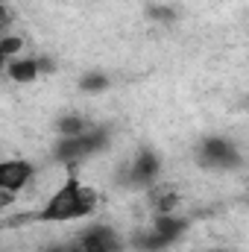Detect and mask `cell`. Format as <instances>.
<instances>
[{"label": "cell", "mask_w": 249, "mask_h": 252, "mask_svg": "<svg viewBox=\"0 0 249 252\" xmlns=\"http://www.w3.org/2000/svg\"><path fill=\"white\" fill-rule=\"evenodd\" d=\"M153 232H158L170 247L182 238L187 232V220L185 217H179V214H156V220H153V226H150Z\"/></svg>", "instance_id": "7"}, {"label": "cell", "mask_w": 249, "mask_h": 252, "mask_svg": "<svg viewBox=\"0 0 249 252\" xmlns=\"http://www.w3.org/2000/svg\"><path fill=\"white\" fill-rule=\"evenodd\" d=\"M70 247H73V252H124L126 244L112 226L94 223L85 232H79V238Z\"/></svg>", "instance_id": "5"}, {"label": "cell", "mask_w": 249, "mask_h": 252, "mask_svg": "<svg viewBox=\"0 0 249 252\" xmlns=\"http://www.w3.org/2000/svg\"><path fill=\"white\" fill-rule=\"evenodd\" d=\"M109 144V129L103 126H88L82 135H70V138H59V144L53 147V158L59 164H76L94 153H100Z\"/></svg>", "instance_id": "2"}, {"label": "cell", "mask_w": 249, "mask_h": 252, "mask_svg": "<svg viewBox=\"0 0 249 252\" xmlns=\"http://www.w3.org/2000/svg\"><path fill=\"white\" fill-rule=\"evenodd\" d=\"M94 208H97V190L82 185L76 173H67V179L53 190L44 208H38L35 220L38 223H67V220L94 214Z\"/></svg>", "instance_id": "1"}, {"label": "cell", "mask_w": 249, "mask_h": 252, "mask_svg": "<svg viewBox=\"0 0 249 252\" xmlns=\"http://www.w3.org/2000/svg\"><path fill=\"white\" fill-rule=\"evenodd\" d=\"M202 252H226V250H202Z\"/></svg>", "instance_id": "18"}, {"label": "cell", "mask_w": 249, "mask_h": 252, "mask_svg": "<svg viewBox=\"0 0 249 252\" xmlns=\"http://www.w3.org/2000/svg\"><path fill=\"white\" fill-rule=\"evenodd\" d=\"M3 70H6V76L15 79V82H35V79L41 76V70H38V59H21V56L9 59Z\"/></svg>", "instance_id": "8"}, {"label": "cell", "mask_w": 249, "mask_h": 252, "mask_svg": "<svg viewBox=\"0 0 249 252\" xmlns=\"http://www.w3.org/2000/svg\"><path fill=\"white\" fill-rule=\"evenodd\" d=\"M79 88L82 91H88V94H97V91H106L109 88V76L106 73H85L82 79H79Z\"/></svg>", "instance_id": "12"}, {"label": "cell", "mask_w": 249, "mask_h": 252, "mask_svg": "<svg viewBox=\"0 0 249 252\" xmlns=\"http://www.w3.org/2000/svg\"><path fill=\"white\" fill-rule=\"evenodd\" d=\"M6 62H9V59H6V56H3V53H0V70H3V67H6Z\"/></svg>", "instance_id": "17"}, {"label": "cell", "mask_w": 249, "mask_h": 252, "mask_svg": "<svg viewBox=\"0 0 249 252\" xmlns=\"http://www.w3.org/2000/svg\"><path fill=\"white\" fill-rule=\"evenodd\" d=\"M6 21H9V12H6V6H0V27H3Z\"/></svg>", "instance_id": "16"}, {"label": "cell", "mask_w": 249, "mask_h": 252, "mask_svg": "<svg viewBox=\"0 0 249 252\" xmlns=\"http://www.w3.org/2000/svg\"><path fill=\"white\" fill-rule=\"evenodd\" d=\"M150 18H156V21H173L176 12L167 9V6H153V9H150Z\"/></svg>", "instance_id": "14"}, {"label": "cell", "mask_w": 249, "mask_h": 252, "mask_svg": "<svg viewBox=\"0 0 249 252\" xmlns=\"http://www.w3.org/2000/svg\"><path fill=\"white\" fill-rule=\"evenodd\" d=\"M153 211L156 214H173L179 205V193L176 190H153Z\"/></svg>", "instance_id": "10"}, {"label": "cell", "mask_w": 249, "mask_h": 252, "mask_svg": "<svg viewBox=\"0 0 249 252\" xmlns=\"http://www.w3.org/2000/svg\"><path fill=\"white\" fill-rule=\"evenodd\" d=\"M21 50H24V41H21L15 32H9V35H0V53H3L6 59H15Z\"/></svg>", "instance_id": "13"}, {"label": "cell", "mask_w": 249, "mask_h": 252, "mask_svg": "<svg viewBox=\"0 0 249 252\" xmlns=\"http://www.w3.org/2000/svg\"><path fill=\"white\" fill-rule=\"evenodd\" d=\"M88 126L91 124H88L82 115H64V118L56 121V132H59L62 138H70V135H82Z\"/></svg>", "instance_id": "11"}, {"label": "cell", "mask_w": 249, "mask_h": 252, "mask_svg": "<svg viewBox=\"0 0 249 252\" xmlns=\"http://www.w3.org/2000/svg\"><path fill=\"white\" fill-rule=\"evenodd\" d=\"M32 176H35V167L27 158H6V161H0V190H6V193H21L32 182Z\"/></svg>", "instance_id": "6"}, {"label": "cell", "mask_w": 249, "mask_h": 252, "mask_svg": "<svg viewBox=\"0 0 249 252\" xmlns=\"http://www.w3.org/2000/svg\"><path fill=\"white\" fill-rule=\"evenodd\" d=\"M129 244H132V250H138V252H164V250H170V244H167L158 232H153V229L138 232Z\"/></svg>", "instance_id": "9"}, {"label": "cell", "mask_w": 249, "mask_h": 252, "mask_svg": "<svg viewBox=\"0 0 249 252\" xmlns=\"http://www.w3.org/2000/svg\"><path fill=\"white\" fill-rule=\"evenodd\" d=\"M41 252H73V247H62V244H56V247H47V250Z\"/></svg>", "instance_id": "15"}, {"label": "cell", "mask_w": 249, "mask_h": 252, "mask_svg": "<svg viewBox=\"0 0 249 252\" xmlns=\"http://www.w3.org/2000/svg\"><path fill=\"white\" fill-rule=\"evenodd\" d=\"M158 173H161V156L153 150H141L132 158V164L118 176V182L124 188H150L158 179Z\"/></svg>", "instance_id": "4"}, {"label": "cell", "mask_w": 249, "mask_h": 252, "mask_svg": "<svg viewBox=\"0 0 249 252\" xmlns=\"http://www.w3.org/2000/svg\"><path fill=\"white\" fill-rule=\"evenodd\" d=\"M193 156H196V164L205 167V170H238V167H244L241 150L229 138H220V135L202 138L196 144Z\"/></svg>", "instance_id": "3"}]
</instances>
